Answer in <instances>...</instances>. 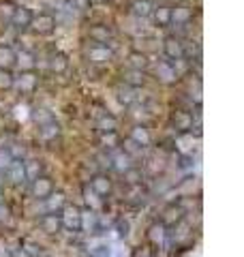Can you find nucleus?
I'll use <instances>...</instances> for the list:
<instances>
[{
	"label": "nucleus",
	"mask_w": 244,
	"mask_h": 257,
	"mask_svg": "<svg viewBox=\"0 0 244 257\" xmlns=\"http://www.w3.org/2000/svg\"><path fill=\"white\" fill-rule=\"evenodd\" d=\"M7 216H9V210H7V208H5L3 204H0V221H5Z\"/></svg>",
	"instance_id": "27"
},
{
	"label": "nucleus",
	"mask_w": 244,
	"mask_h": 257,
	"mask_svg": "<svg viewBox=\"0 0 244 257\" xmlns=\"http://www.w3.org/2000/svg\"><path fill=\"white\" fill-rule=\"evenodd\" d=\"M3 180H5V176H3V172H0V184H3Z\"/></svg>",
	"instance_id": "30"
},
{
	"label": "nucleus",
	"mask_w": 244,
	"mask_h": 257,
	"mask_svg": "<svg viewBox=\"0 0 244 257\" xmlns=\"http://www.w3.org/2000/svg\"><path fill=\"white\" fill-rule=\"evenodd\" d=\"M189 18H191L189 9H176V11H172V20L174 22H186Z\"/></svg>",
	"instance_id": "17"
},
{
	"label": "nucleus",
	"mask_w": 244,
	"mask_h": 257,
	"mask_svg": "<svg viewBox=\"0 0 244 257\" xmlns=\"http://www.w3.org/2000/svg\"><path fill=\"white\" fill-rule=\"evenodd\" d=\"M116 167H118L120 172H127V170H129V157L118 155V157H116Z\"/></svg>",
	"instance_id": "19"
},
{
	"label": "nucleus",
	"mask_w": 244,
	"mask_h": 257,
	"mask_svg": "<svg viewBox=\"0 0 244 257\" xmlns=\"http://www.w3.org/2000/svg\"><path fill=\"white\" fill-rule=\"evenodd\" d=\"M157 71H159V77H163L165 82H172V79L176 77V71H174L172 67H169V64H165V62H161Z\"/></svg>",
	"instance_id": "13"
},
{
	"label": "nucleus",
	"mask_w": 244,
	"mask_h": 257,
	"mask_svg": "<svg viewBox=\"0 0 244 257\" xmlns=\"http://www.w3.org/2000/svg\"><path fill=\"white\" fill-rule=\"evenodd\" d=\"M96 225V216L94 212H81V221H79V229H94Z\"/></svg>",
	"instance_id": "10"
},
{
	"label": "nucleus",
	"mask_w": 244,
	"mask_h": 257,
	"mask_svg": "<svg viewBox=\"0 0 244 257\" xmlns=\"http://www.w3.org/2000/svg\"><path fill=\"white\" fill-rule=\"evenodd\" d=\"M54 199H50V208H60L64 204V197L62 195H52Z\"/></svg>",
	"instance_id": "24"
},
{
	"label": "nucleus",
	"mask_w": 244,
	"mask_h": 257,
	"mask_svg": "<svg viewBox=\"0 0 244 257\" xmlns=\"http://www.w3.org/2000/svg\"><path fill=\"white\" fill-rule=\"evenodd\" d=\"M127 178H129V182H140V172L127 170Z\"/></svg>",
	"instance_id": "26"
},
{
	"label": "nucleus",
	"mask_w": 244,
	"mask_h": 257,
	"mask_svg": "<svg viewBox=\"0 0 244 257\" xmlns=\"http://www.w3.org/2000/svg\"><path fill=\"white\" fill-rule=\"evenodd\" d=\"M154 18H157L159 26H167V24L172 22V11L169 9H159L157 13H154Z\"/></svg>",
	"instance_id": "14"
},
{
	"label": "nucleus",
	"mask_w": 244,
	"mask_h": 257,
	"mask_svg": "<svg viewBox=\"0 0 244 257\" xmlns=\"http://www.w3.org/2000/svg\"><path fill=\"white\" fill-rule=\"evenodd\" d=\"M62 225L69 227L71 231H79V221H81V210L75 206H67L64 208V214H62Z\"/></svg>",
	"instance_id": "1"
},
{
	"label": "nucleus",
	"mask_w": 244,
	"mask_h": 257,
	"mask_svg": "<svg viewBox=\"0 0 244 257\" xmlns=\"http://www.w3.org/2000/svg\"><path fill=\"white\" fill-rule=\"evenodd\" d=\"M99 3H103V0H99Z\"/></svg>",
	"instance_id": "31"
},
{
	"label": "nucleus",
	"mask_w": 244,
	"mask_h": 257,
	"mask_svg": "<svg viewBox=\"0 0 244 257\" xmlns=\"http://www.w3.org/2000/svg\"><path fill=\"white\" fill-rule=\"evenodd\" d=\"M11 178L15 182H20V180L26 178V170H24V165L18 163V161H13V163H11Z\"/></svg>",
	"instance_id": "12"
},
{
	"label": "nucleus",
	"mask_w": 244,
	"mask_h": 257,
	"mask_svg": "<svg viewBox=\"0 0 244 257\" xmlns=\"http://www.w3.org/2000/svg\"><path fill=\"white\" fill-rule=\"evenodd\" d=\"M15 62V54L11 47H0V67H11Z\"/></svg>",
	"instance_id": "9"
},
{
	"label": "nucleus",
	"mask_w": 244,
	"mask_h": 257,
	"mask_svg": "<svg viewBox=\"0 0 244 257\" xmlns=\"http://www.w3.org/2000/svg\"><path fill=\"white\" fill-rule=\"evenodd\" d=\"M90 35L94 37V39H101V41H107V37H109V32L105 30V28H94Z\"/></svg>",
	"instance_id": "20"
},
{
	"label": "nucleus",
	"mask_w": 244,
	"mask_h": 257,
	"mask_svg": "<svg viewBox=\"0 0 244 257\" xmlns=\"http://www.w3.org/2000/svg\"><path fill=\"white\" fill-rule=\"evenodd\" d=\"M32 193L37 197L45 199L52 195V180L50 178H35V184H32Z\"/></svg>",
	"instance_id": "2"
},
{
	"label": "nucleus",
	"mask_w": 244,
	"mask_h": 257,
	"mask_svg": "<svg viewBox=\"0 0 244 257\" xmlns=\"http://www.w3.org/2000/svg\"><path fill=\"white\" fill-rule=\"evenodd\" d=\"M127 82H129V84H133V86H137V84H142V82H144V77H140V71H133V73L129 75Z\"/></svg>",
	"instance_id": "21"
},
{
	"label": "nucleus",
	"mask_w": 244,
	"mask_h": 257,
	"mask_svg": "<svg viewBox=\"0 0 244 257\" xmlns=\"http://www.w3.org/2000/svg\"><path fill=\"white\" fill-rule=\"evenodd\" d=\"M133 140L140 144V146H148V144H150V133L146 131L144 126H137L133 131Z\"/></svg>",
	"instance_id": "11"
},
{
	"label": "nucleus",
	"mask_w": 244,
	"mask_h": 257,
	"mask_svg": "<svg viewBox=\"0 0 244 257\" xmlns=\"http://www.w3.org/2000/svg\"><path fill=\"white\" fill-rule=\"evenodd\" d=\"M15 60H20L24 69H30L32 64H35V58H32V54H28V52H22L20 56H15Z\"/></svg>",
	"instance_id": "16"
},
{
	"label": "nucleus",
	"mask_w": 244,
	"mask_h": 257,
	"mask_svg": "<svg viewBox=\"0 0 244 257\" xmlns=\"http://www.w3.org/2000/svg\"><path fill=\"white\" fill-rule=\"evenodd\" d=\"M13 22H15V26H20V28L30 26L32 24V13L28 9H18L13 13Z\"/></svg>",
	"instance_id": "5"
},
{
	"label": "nucleus",
	"mask_w": 244,
	"mask_h": 257,
	"mask_svg": "<svg viewBox=\"0 0 244 257\" xmlns=\"http://www.w3.org/2000/svg\"><path fill=\"white\" fill-rule=\"evenodd\" d=\"M165 52H167L169 58H180V56H182V47H180V43H178L176 39H167V41H165Z\"/></svg>",
	"instance_id": "7"
},
{
	"label": "nucleus",
	"mask_w": 244,
	"mask_h": 257,
	"mask_svg": "<svg viewBox=\"0 0 244 257\" xmlns=\"http://www.w3.org/2000/svg\"><path fill=\"white\" fill-rule=\"evenodd\" d=\"M131 60H133V67H146V56H137V54H133V56H131Z\"/></svg>",
	"instance_id": "23"
},
{
	"label": "nucleus",
	"mask_w": 244,
	"mask_h": 257,
	"mask_svg": "<svg viewBox=\"0 0 244 257\" xmlns=\"http://www.w3.org/2000/svg\"><path fill=\"white\" fill-rule=\"evenodd\" d=\"M35 24H37L35 28L39 32H50L54 28V18H50V15H41L39 20H35Z\"/></svg>",
	"instance_id": "8"
},
{
	"label": "nucleus",
	"mask_w": 244,
	"mask_h": 257,
	"mask_svg": "<svg viewBox=\"0 0 244 257\" xmlns=\"http://www.w3.org/2000/svg\"><path fill=\"white\" fill-rule=\"evenodd\" d=\"M41 225H43V231H47V234H58L62 227V221L58 214H45Z\"/></svg>",
	"instance_id": "3"
},
{
	"label": "nucleus",
	"mask_w": 244,
	"mask_h": 257,
	"mask_svg": "<svg viewBox=\"0 0 244 257\" xmlns=\"http://www.w3.org/2000/svg\"><path fill=\"white\" fill-rule=\"evenodd\" d=\"M92 189H94L96 195H107L111 184H109V180L105 178V176H96V178L92 180Z\"/></svg>",
	"instance_id": "6"
},
{
	"label": "nucleus",
	"mask_w": 244,
	"mask_h": 257,
	"mask_svg": "<svg viewBox=\"0 0 244 257\" xmlns=\"http://www.w3.org/2000/svg\"><path fill=\"white\" fill-rule=\"evenodd\" d=\"M101 128H103V131H113V128H116V120H113L111 116L109 118H101Z\"/></svg>",
	"instance_id": "18"
},
{
	"label": "nucleus",
	"mask_w": 244,
	"mask_h": 257,
	"mask_svg": "<svg viewBox=\"0 0 244 257\" xmlns=\"http://www.w3.org/2000/svg\"><path fill=\"white\" fill-rule=\"evenodd\" d=\"M150 3L148 0H140V3H135V13L142 15V18H146V15H150Z\"/></svg>",
	"instance_id": "15"
},
{
	"label": "nucleus",
	"mask_w": 244,
	"mask_h": 257,
	"mask_svg": "<svg viewBox=\"0 0 244 257\" xmlns=\"http://www.w3.org/2000/svg\"><path fill=\"white\" fill-rule=\"evenodd\" d=\"M103 142H105V144H116V138H113V135H111V131H109V135H105V138H103Z\"/></svg>",
	"instance_id": "28"
},
{
	"label": "nucleus",
	"mask_w": 244,
	"mask_h": 257,
	"mask_svg": "<svg viewBox=\"0 0 244 257\" xmlns=\"http://www.w3.org/2000/svg\"><path fill=\"white\" fill-rule=\"evenodd\" d=\"M24 246H26V251H28L30 255H41V253H43V251H41V246H39V244H32V242H26V244H24Z\"/></svg>",
	"instance_id": "22"
},
{
	"label": "nucleus",
	"mask_w": 244,
	"mask_h": 257,
	"mask_svg": "<svg viewBox=\"0 0 244 257\" xmlns=\"http://www.w3.org/2000/svg\"><path fill=\"white\" fill-rule=\"evenodd\" d=\"M32 84H35V82H32V77H26V79H24V86H26V88H32Z\"/></svg>",
	"instance_id": "29"
},
{
	"label": "nucleus",
	"mask_w": 244,
	"mask_h": 257,
	"mask_svg": "<svg viewBox=\"0 0 244 257\" xmlns=\"http://www.w3.org/2000/svg\"><path fill=\"white\" fill-rule=\"evenodd\" d=\"M52 67H54V69H58V71H62L64 67H67V62H64V58H62V56H58V58H54Z\"/></svg>",
	"instance_id": "25"
},
{
	"label": "nucleus",
	"mask_w": 244,
	"mask_h": 257,
	"mask_svg": "<svg viewBox=\"0 0 244 257\" xmlns=\"http://www.w3.org/2000/svg\"><path fill=\"white\" fill-rule=\"evenodd\" d=\"M111 58V52L107 50L105 45H94V47H90V60H94V62H105V60H109Z\"/></svg>",
	"instance_id": "4"
}]
</instances>
